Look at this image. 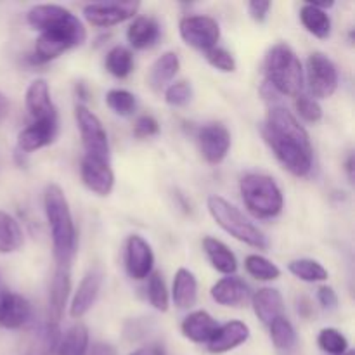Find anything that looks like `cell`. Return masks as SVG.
Instances as JSON below:
<instances>
[{
	"instance_id": "cell-1",
	"label": "cell",
	"mask_w": 355,
	"mask_h": 355,
	"mask_svg": "<svg viewBox=\"0 0 355 355\" xmlns=\"http://www.w3.org/2000/svg\"><path fill=\"white\" fill-rule=\"evenodd\" d=\"M26 21L33 30L40 31L31 55L37 64L52 61L87 40V30L82 21L58 3L33 6L28 10Z\"/></svg>"
},
{
	"instance_id": "cell-2",
	"label": "cell",
	"mask_w": 355,
	"mask_h": 355,
	"mask_svg": "<svg viewBox=\"0 0 355 355\" xmlns=\"http://www.w3.org/2000/svg\"><path fill=\"white\" fill-rule=\"evenodd\" d=\"M262 135L281 165L295 177H305L314 165V149L307 130L291 111L281 104H270Z\"/></svg>"
},
{
	"instance_id": "cell-3",
	"label": "cell",
	"mask_w": 355,
	"mask_h": 355,
	"mask_svg": "<svg viewBox=\"0 0 355 355\" xmlns=\"http://www.w3.org/2000/svg\"><path fill=\"white\" fill-rule=\"evenodd\" d=\"M44 210L51 229L58 267H69L76 253V229L68 200L58 184H51L45 189Z\"/></svg>"
},
{
	"instance_id": "cell-4",
	"label": "cell",
	"mask_w": 355,
	"mask_h": 355,
	"mask_svg": "<svg viewBox=\"0 0 355 355\" xmlns=\"http://www.w3.org/2000/svg\"><path fill=\"white\" fill-rule=\"evenodd\" d=\"M266 82L279 96H302L304 66L288 44H276L266 55Z\"/></svg>"
},
{
	"instance_id": "cell-5",
	"label": "cell",
	"mask_w": 355,
	"mask_h": 355,
	"mask_svg": "<svg viewBox=\"0 0 355 355\" xmlns=\"http://www.w3.org/2000/svg\"><path fill=\"white\" fill-rule=\"evenodd\" d=\"M243 201L257 218H274L283 211V191L276 180L262 173H248L239 182Z\"/></svg>"
},
{
	"instance_id": "cell-6",
	"label": "cell",
	"mask_w": 355,
	"mask_h": 355,
	"mask_svg": "<svg viewBox=\"0 0 355 355\" xmlns=\"http://www.w3.org/2000/svg\"><path fill=\"white\" fill-rule=\"evenodd\" d=\"M207 205L211 218L227 234H231L238 241L253 246L257 250H267L269 241H267L266 234L248 217H245L239 208H236L234 205L229 203L227 200L220 196H210Z\"/></svg>"
},
{
	"instance_id": "cell-7",
	"label": "cell",
	"mask_w": 355,
	"mask_h": 355,
	"mask_svg": "<svg viewBox=\"0 0 355 355\" xmlns=\"http://www.w3.org/2000/svg\"><path fill=\"white\" fill-rule=\"evenodd\" d=\"M75 120L82 135L85 156L110 162V141L99 118L87 106L78 104L75 107Z\"/></svg>"
},
{
	"instance_id": "cell-8",
	"label": "cell",
	"mask_w": 355,
	"mask_h": 355,
	"mask_svg": "<svg viewBox=\"0 0 355 355\" xmlns=\"http://www.w3.org/2000/svg\"><path fill=\"white\" fill-rule=\"evenodd\" d=\"M309 90L318 99H328L338 89V69L328 55L314 52L307 59Z\"/></svg>"
},
{
	"instance_id": "cell-9",
	"label": "cell",
	"mask_w": 355,
	"mask_h": 355,
	"mask_svg": "<svg viewBox=\"0 0 355 355\" xmlns=\"http://www.w3.org/2000/svg\"><path fill=\"white\" fill-rule=\"evenodd\" d=\"M179 31L182 40L198 51H210L217 47L220 38V26L214 17L208 16H187L180 21Z\"/></svg>"
},
{
	"instance_id": "cell-10",
	"label": "cell",
	"mask_w": 355,
	"mask_h": 355,
	"mask_svg": "<svg viewBox=\"0 0 355 355\" xmlns=\"http://www.w3.org/2000/svg\"><path fill=\"white\" fill-rule=\"evenodd\" d=\"M141 3L139 2H103L87 3L83 7V17L92 26L107 28L120 24L137 14Z\"/></svg>"
},
{
	"instance_id": "cell-11",
	"label": "cell",
	"mask_w": 355,
	"mask_h": 355,
	"mask_svg": "<svg viewBox=\"0 0 355 355\" xmlns=\"http://www.w3.org/2000/svg\"><path fill=\"white\" fill-rule=\"evenodd\" d=\"M125 266H127L128 276L135 281L148 279L151 276L153 267H155V253H153L151 245L142 236L134 234L127 239Z\"/></svg>"
},
{
	"instance_id": "cell-12",
	"label": "cell",
	"mask_w": 355,
	"mask_h": 355,
	"mask_svg": "<svg viewBox=\"0 0 355 355\" xmlns=\"http://www.w3.org/2000/svg\"><path fill=\"white\" fill-rule=\"evenodd\" d=\"M200 151L210 165H218L231 149V134L222 123H210L198 134Z\"/></svg>"
},
{
	"instance_id": "cell-13",
	"label": "cell",
	"mask_w": 355,
	"mask_h": 355,
	"mask_svg": "<svg viewBox=\"0 0 355 355\" xmlns=\"http://www.w3.org/2000/svg\"><path fill=\"white\" fill-rule=\"evenodd\" d=\"M80 175L87 189L92 191L97 196H107L114 187L113 168L110 162H104V159L83 156Z\"/></svg>"
},
{
	"instance_id": "cell-14",
	"label": "cell",
	"mask_w": 355,
	"mask_h": 355,
	"mask_svg": "<svg viewBox=\"0 0 355 355\" xmlns=\"http://www.w3.org/2000/svg\"><path fill=\"white\" fill-rule=\"evenodd\" d=\"M59 120L47 121H31L26 128L17 135V149L21 153H33L45 146L52 144L58 135Z\"/></svg>"
},
{
	"instance_id": "cell-15",
	"label": "cell",
	"mask_w": 355,
	"mask_h": 355,
	"mask_svg": "<svg viewBox=\"0 0 355 355\" xmlns=\"http://www.w3.org/2000/svg\"><path fill=\"white\" fill-rule=\"evenodd\" d=\"M31 318V305L23 295L7 291L0 300V328L19 329Z\"/></svg>"
},
{
	"instance_id": "cell-16",
	"label": "cell",
	"mask_w": 355,
	"mask_h": 355,
	"mask_svg": "<svg viewBox=\"0 0 355 355\" xmlns=\"http://www.w3.org/2000/svg\"><path fill=\"white\" fill-rule=\"evenodd\" d=\"M26 107L33 121L58 120V110L51 99V89L44 78L30 83L26 89Z\"/></svg>"
},
{
	"instance_id": "cell-17",
	"label": "cell",
	"mask_w": 355,
	"mask_h": 355,
	"mask_svg": "<svg viewBox=\"0 0 355 355\" xmlns=\"http://www.w3.org/2000/svg\"><path fill=\"white\" fill-rule=\"evenodd\" d=\"M101 284H103V274L99 269H92L83 276L82 283L78 284L75 297L71 300L69 314L73 319H80L94 307L97 297H99Z\"/></svg>"
},
{
	"instance_id": "cell-18",
	"label": "cell",
	"mask_w": 355,
	"mask_h": 355,
	"mask_svg": "<svg viewBox=\"0 0 355 355\" xmlns=\"http://www.w3.org/2000/svg\"><path fill=\"white\" fill-rule=\"evenodd\" d=\"M250 328L241 321H231L218 326L210 342L207 343L211 354H225L248 342Z\"/></svg>"
},
{
	"instance_id": "cell-19",
	"label": "cell",
	"mask_w": 355,
	"mask_h": 355,
	"mask_svg": "<svg viewBox=\"0 0 355 355\" xmlns=\"http://www.w3.org/2000/svg\"><path fill=\"white\" fill-rule=\"evenodd\" d=\"M69 291H71L69 267H58L54 277H52L51 293H49V319H51L52 324H58L61 321Z\"/></svg>"
},
{
	"instance_id": "cell-20",
	"label": "cell",
	"mask_w": 355,
	"mask_h": 355,
	"mask_svg": "<svg viewBox=\"0 0 355 355\" xmlns=\"http://www.w3.org/2000/svg\"><path fill=\"white\" fill-rule=\"evenodd\" d=\"M252 305L257 318L267 326H269L274 319L283 315V295L277 290H274V288H262V290L257 291L252 298Z\"/></svg>"
},
{
	"instance_id": "cell-21",
	"label": "cell",
	"mask_w": 355,
	"mask_h": 355,
	"mask_svg": "<svg viewBox=\"0 0 355 355\" xmlns=\"http://www.w3.org/2000/svg\"><path fill=\"white\" fill-rule=\"evenodd\" d=\"M211 298L224 307H238L248 298V286L239 277L229 276L211 286Z\"/></svg>"
},
{
	"instance_id": "cell-22",
	"label": "cell",
	"mask_w": 355,
	"mask_h": 355,
	"mask_svg": "<svg viewBox=\"0 0 355 355\" xmlns=\"http://www.w3.org/2000/svg\"><path fill=\"white\" fill-rule=\"evenodd\" d=\"M218 322L208 312L196 311L182 322V335L194 343H208L217 331Z\"/></svg>"
},
{
	"instance_id": "cell-23",
	"label": "cell",
	"mask_w": 355,
	"mask_h": 355,
	"mask_svg": "<svg viewBox=\"0 0 355 355\" xmlns=\"http://www.w3.org/2000/svg\"><path fill=\"white\" fill-rule=\"evenodd\" d=\"M203 250L205 253H207L208 260H210L211 267H214L215 270H218L220 274L232 276V274L238 270V260H236V255L222 241L208 236V238L203 239Z\"/></svg>"
},
{
	"instance_id": "cell-24",
	"label": "cell",
	"mask_w": 355,
	"mask_h": 355,
	"mask_svg": "<svg viewBox=\"0 0 355 355\" xmlns=\"http://www.w3.org/2000/svg\"><path fill=\"white\" fill-rule=\"evenodd\" d=\"M128 44L137 51L153 47L159 38V24L153 17H137L127 31Z\"/></svg>"
},
{
	"instance_id": "cell-25",
	"label": "cell",
	"mask_w": 355,
	"mask_h": 355,
	"mask_svg": "<svg viewBox=\"0 0 355 355\" xmlns=\"http://www.w3.org/2000/svg\"><path fill=\"white\" fill-rule=\"evenodd\" d=\"M172 300L177 309H191L198 300V281L187 269H179L173 279Z\"/></svg>"
},
{
	"instance_id": "cell-26",
	"label": "cell",
	"mask_w": 355,
	"mask_h": 355,
	"mask_svg": "<svg viewBox=\"0 0 355 355\" xmlns=\"http://www.w3.org/2000/svg\"><path fill=\"white\" fill-rule=\"evenodd\" d=\"M179 68V55H177L175 52H165V54L159 55L155 61V64L151 66V71H149L148 78L149 85L155 90H162L163 87H166L173 78H175Z\"/></svg>"
},
{
	"instance_id": "cell-27",
	"label": "cell",
	"mask_w": 355,
	"mask_h": 355,
	"mask_svg": "<svg viewBox=\"0 0 355 355\" xmlns=\"http://www.w3.org/2000/svg\"><path fill=\"white\" fill-rule=\"evenodd\" d=\"M300 21L309 33L318 38H328L331 35V19L326 10L315 6L314 2H307L300 9Z\"/></svg>"
},
{
	"instance_id": "cell-28",
	"label": "cell",
	"mask_w": 355,
	"mask_h": 355,
	"mask_svg": "<svg viewBox=\"0 0 355 355\" xmlns=\"http://www.w3.org/2000/svg\"><path fill=\"white\" fill-rule=\"evenodd\" d=\"M24 236L19 222L7 211L0 210V253H14L23 246Z\"/></svg>"
},
{
	"instance_id": "cell-29",
	"label": "cell",
	"mask_w": 355,
	"mask_h": 355,
	"mask_svg": "<svg viewBox=\"0 0 355 355\" xmlns=\"http://www.w3.org/2000/svg\"><path fill=\"white\" fill-rule=\"evenodd\" d=\"M87 350H89V329L78 322L62 336L55 349V355H87Z\"/></svg>"
},
{
	"instance_id": "cell-30",
	"label": "cell",
	"mask_w": 355,
	"mask_h": 355,
	"mask_svg": "<svg viewBox=\"0 0 355 355\" xmlns=\"http://www.w3.org/2000/svg\"><path fill=\"white\" fill-rule=\"evenodd\" d=\"M270 328V340H272L274 347L279 352H290L297 345V331H295L293 324L288 321L284 315L274 319L269 324Z\"/></svg>"
},
{
	"instance_id": "cell-31",
	"label": "cell",
	"mask_w": 355,
	"mask_h": 355,
	"mask_svg": "<svg viewBox=\"0 0 355 355\" xmlns=\"http://www.w3.org/2000/svg\"><path fill=\"white\" fill-rule=\"evenodd\" d=\"M288 270L305 283H322L328 279V270L318 262L311 259H298L288 263Z\"/></svg>"
},
{
	"instance_id": "cell-32",
	"label": "cell",
	"mask_w": 355,
	"mask_h": 355,
	"mask_svg": "<svg viewBox=\"0 0 355 355\" xmlns=\"http://www.w3.org/2000/svg\"><path fill=\"white\" fill-rule=\"evenodd\" d=\"M106 69L116 78H127L134 69V55L127 47L116 45L107 52Z\"/></svg>"
},
{
	"instance_id": "cell-33",
	"label": "cell",
	"mask_w": 355,
	"mask_h": 355,
	"mask_svg": "<svg viewBox=\"0 0 355 355\" xmlns=\"http://www.w3.org/2000/svg\"><path fill=\"white\" fill-rule=\"evenodd\" d=\"M246 272L259 281H274L281 276V269L262 255H248L245 260Z\"/></svg>"
},
{
	"instance_id": "cell-34",
	"label": "cell",
	"mask_w": 355,
	"mask_h": 355,
	"mask_svg": "<svg viewBox=\"0 0 355 355\" xmlns=\"http://www.w3.org/2000/svg\"><path fill=\"white\" fill-rule=\"evenodd\" d=\"M318 345L321 347L322 352L329 355H343L349 352V340L335 328L321 329L318 336Z\"/></svg>"
},
{
	"instance_id": "cell-35",
	"label": "cell",
	"mask_w": 355,
	"mask_h": 355,
	"mask_svg": "<svg viewBox=\"0 0 355 355\" xmlns=\"http://www.w3.org/2000/svg\"><path fill=\"white\" fill-rule=\"evenodd\" d=\"M148 297L149 302H151L153 307L159 312L168 311L170 305V297L168 290H166L165 279L159 272H151L148 281Z\"/></svg>"
},
{
	"instance_id": "cell-36",
	"label": "cell",
	"mask_w": 355,
	"mask_h": 355,
	"mask_svg": "<svg viewBox=\"0 0 355 355\" xmlns=\"http://www.w3.org/2000/svg\"><path fill=\"white\" fill-rule=\"evenodd\" d=\"M106 104L111 111H114L120 116H128L137 107V99L128 90L113 89L106 94Z\"/></svg>"
},
{
	"instance_id": "cell-37",
	"label": "cell",
	"mask_w": 355,
	"mask_h": 355,
	"mask_svg": "<svg viewBox=\"0 0 355 355\" xmlns=\"http://www.w3.org/2000/svg\"><path fill=\"white\" fill-rule=\"evenodd\" d=\"M295 110H297L298 116L309 123H318L322 118L321 104L309 96H298L295 101Z\"/></svg>"
},
{
	"instance_id": "cell-38",
	"label": "cell",
	"mask_w": 355,
	"mask_h": 355,
	"mask_svg": "<svg viewBox=\"0 0 355 355\" xmlns=\"http://www.w3.org/2000/svg\"><path fill=\"white\" fill-rule=\"evenodd\" d=\"M193 97V89L187 82H175L170 83L165 90V101L166 104L173 107H182L186 106L187 103Z\"/></svg>"
},
{
	"instance_id": "cell-39",
	"label": "cell",
	"mask_w": 355,
	"mask_h": 355,
	"mask_svg": "<svg viewBox=\"0 0 355 355\" xmlns=\"http://www.w3.org/2000/svg\"><path fill=\"white\" fill-rule=\"evenodd\" d=\"M205 58H207V61L210 62L215 69H218V71H224V73L236 71L234 55H232L229 51H225V49L222 47L210 49V51L205 52Z\"/></svg>"
},
{
	"instance_id": "cell-40",
	"label": "cell",
	"mask_w": 355,
	"mask_h": 355,
	"mask_svg": "<svg viewBox=\"0 0 355 355\" xmlns=\"http://www.w3.org/2000/svg\"><path fill=\"white\" fill-rule=\"evenodd\" d=\"M159 132V123L156 121L155 116L151 114H142L135 120L134 123V135L137 139H146V137H153Z\"/></svg>"
},
{
	"instance_id": "cell-41",
	"label": "cell",
	"mask_w": 355,
	"mask_h": 355,
	"mask_svg": "<svg viewBox=\"0 0 355 355\" xmlns=\"http://www.w3.org/2000/svg\"><path fill=\"white\" fill-rule=\"evenodd\" d=\"M270 7H272V3L270 2L253 0V2L248 3V12H250V16H252L253 21H257V23H263L267 17V14H269Z\"/></svg>"
},
{
	"instance_id": "cell-42",
	"label": "cell",
	"mask_w": 355,
	"mask_h": 355,
	"mask_svg": "<svg viewBox=\"0 0 355 355\" xmlns=\"http://www.w3.org/2000/svg\"><path fill=\"white\" fill-rule=\"evenodd\" d=\"M318 300L324 309H335L338 305V297L331 286H321L318 290Z\"/></svg>"
},
{
	"instance_id": "cell-43",
	"label": "cell",
	"mask_w": 355,
	"mask_h": 355,
	"mask_svg": "<svg viewBox=\"0 0 355 355\" xmlns=\"http://www.w3.org/2000/svg\"><path fill=\"white\" fill-rule=\"evenodd\" d=\"M87 355H118V352L111 343L99 342V343H94L92 347H89Z\"/></svg>"
},
{
	"instance_id": "cell-44",
	"label": "cell",
	"mask_w": 355,
	"mask_h": 355,
	"mask_svg": "<svg viewBox=\"0 0 355 355\" xmlns=\"http://www.w3.org/2000/svg\"><path fill=\"white\" fill-rule=\"evenodd\" d=\"M132 355H165V350H163V347L159 345H149V347H144V349L137 350V352Z\"/></svg>"
},
{
	"instance_id": "cell-45",
	"label": "cell",
	"mask_w": 355,
	"mask_h": 355,
	"mask_svg": "<svg viewBox=\"0 0 355 355\" xmlns=\"http://www.w3.org/2000/svg\"><path fill=\"white\" fill-rule=\"evenodd\" d=\"M9 110H10L9 99L6 97V94L0 92V121H3L7 116H9Z\"/></svg>"
},
{
	"instance_id": "cell-46",
	"label": "cell",
	"mask_w": 355,
	"mask_h": 355,
	"mask_svg": "<svg viewBox=\"0 0 355 355\" xmlns=\"http://www.w3.org/2000/svg\"><path fill=\"white\" fill-rule=\"evenodd\" d=\"M345 170H347V175H349V179L352 180L354 179V156L352 155H350L349 159H347Z\"/></svg>"
},
{
	"instance_id": "cell-47",
	"label": "cell",
	"mask_w": 355,
	"mask_h": 355,
	"mask_svg": "<svg viewBox=\"0 0 355 355\" xmlns=\"http://www.w3.org/2000/svg\"><path fill=\"white\" fill-rule=\"evenodd\" d=\"M76 94H78L80 99H83V101H85L87 96H89L85 90V87H83V83H78V87H76Z\"/></svg>"
},
{
	"instance_id": "cell-48",
	"label": "cell",
	"mask_w": 355,
	"mask_h": 355,
	"mask_svg": "<svg viewBox=\"0 0 355 355\" xmlns=\"http://www.w3.org/2000/svg\"><path fill=\"white\" fill-rule=\"evenodd\" d=\"M6 293V290H3V286H2V283H0V300H2V295Z\"/></svg>"
},
{
	"instance_id": "cell-49",
	"label": "cell",
	"mask_w": 355,
	"mask_h": 355,
	"mask_svg": "<svg viewBox=\"0 0 355 355\" xmlns=\"http://www.w3.org/2000/svg\"><path fill=\"white\" fill-rule=\"evenodd\" d=\"M343 355H354V352H347V354H343Z\"/></svg>"
}]
</instances>
